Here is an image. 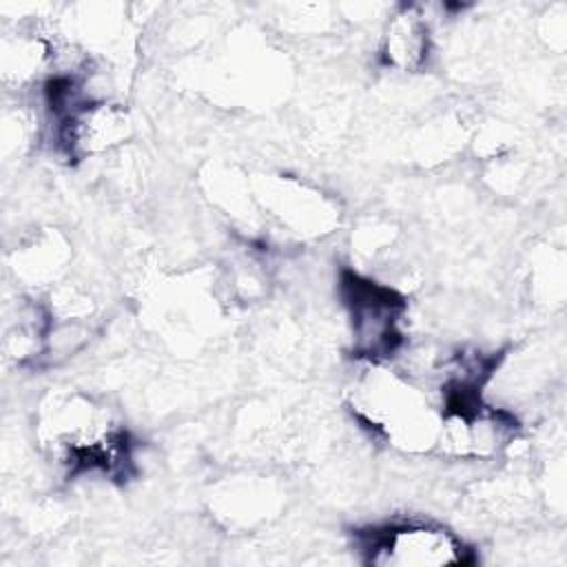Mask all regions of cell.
<instances>
[{
    "mask_svg": "<svg viewBox=\"0 0 567 567\" xmlns=\"http://www.w3.org/2000/svg\"><path fill=\"white\" fill-rule=\"evenodd\" d=\"M35 434L47 454L69 474L122 476L131 467V439L115 412L82 392H58L42 401Z\"/></svg>",
    "mask_w": 567,
    "mask_h": 567,
    "instance_id": "obj_1",
    "label": "cell"
},
{
    "mask_svg": "<svg viewBox=\"0 0 567 567\" xmlns=\"http://www.w3.org/2000/svg\"><path fill=\"white\" fill-rule=\"evenodd\" d=\"M365 372L352 388L354 416L403 452H427L439 447L441 405L419 383L388 363H365Z\"/></svg>",
    "mask_w": 567,
    "mask_h": 567,
    "instance_id": "obj_2",
    "label": "cell"
},
{
    "mask_svg": "<svg viewBox=\"0 0 567 567\" xmlns=\"http://www.w3.org/2000/svg\"><path fill=\"white\" fill-rule=\"evenodd\" d=\"M339 295L348 315L352 354L363 363H388L403 346L408 315L403 295L354 270L341 272Z\"/></svg>",
    "mask_w": 567,
    "mask_h": 567,
    "instance_id": "obj_3",
    "label": "cell"
},
{
    "mask_svg": "<svg viewBox=\"0 0 567 567\" xmlns=\"http://www.w3.org/2000/svg\"><path fill=\"white\" fill-rule=\"evenodd\" d=\"M365 563L377 567H445L472 563V549L450 527L408 518L359 534Z\"/></svg>",
    "mask_w": 567,
    "mask_h": 567,
    "instance_id": "obj_4",
    "label": "cell"
},
{
    "mask_svg": "<svg viewBox=\"0 0 567 567\" xmlns=\"http://www.w3.org/2000/svg\"><path fill=\"white\" fill-rule=\"evenodd\" d=\"M430 55V24L416 4L399 7L385 24L381 58L388 66L414 73L425 66Z\"/></svg>",
    "mask_w": 567,
    "mask_h": 567,
    "instance_id": "obj_5",
    "label": "cell"
}]
</instances>
